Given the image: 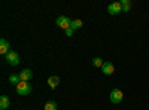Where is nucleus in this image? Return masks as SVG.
<instances>
[{"label": "nucleus", "mask_w": 149, "mask_h": 110, "mask_svg": "<svg viewBox=\"0 0 149 110\" xmlns=\"http://www.w3.org/2000/svg\"><path fill=\"white\" fill-rule=\"evenodd\" d=\"M5 58H6V63H8L9 66H12V67L18 66V64H19V61H21L19 54L15 52V51H9V52L5 55Z\"/></svg>", "instance_id": "nucleus-1"}, {"label": "nucleus", "mask_w": 149, "mask_h": 110, "mask_svg": "<svg viewBox=\"0 0 149 110\" xmlns=\"http://www.w3.org/2000/svg\"><path fill=\"white\" fill-rule=\"evenodd\" d=\"M122 98H124V92L118 88H113L109 94V100H110L112 104H119L122 101Z\"/></svg>", "instance_id": "nucleus-2"}, {"label": "nucleus", "mask_w": 149, "mask_h": 110, "mask_svg": "<svg viewBox=\"0 0 149 110\" xmlns=\"http://www.w3.org/2000/svg\"><path fill=\"white\" fill-rule=\"evenodd\" d=\"M17 94L18 95H30L31 94V85L29 82H21L17 85Z\"/></svg>", "instance_id": "nucleus-3"}, {"label": "nucleus", "mask_w": 149, "mask_h": 110, "mask_svg": "<svg viewBox=\"0 0 149 110\" xmlns=\"http://www.w3.org/2000/svg\"><path fill=\"white\" fill-rule=\"evenodd\" d=\"M70 22H72V19H70L69 17H66V15H60V17L57 18V21H55L57 27L63 28V30H67V28H70Z\"/></svg>", "instance_id": "nucleus-4"}, {"label": "nucleus", "mask_w": 149, "mask_h": 110, "mask_svg": "<svg viewBox=\"0 0 149 110\" xmlns=\"http://www.w3.org/2000/svg\"><path fill=\"white\" fill-rule=\"evenodd\" d=\"M107 12L110 15H119L122 12V6H121V2H113L107 6Z\"/></svg>", "instance_id": "nucleus-5"}, {"label": "nucleus", "mask_w": 149, "mask_h": 110, "mask_svg": "<svg viewBox=\"0 0 149 110\" xmlns=\"http://www.w3.org/2000/svg\"><path fill=\"white\" fill-rule=\"evenodd\" d=\"M113 71H115V66L113 63H110V61H104L103 66H102V73L104 76H110V75H113Z\"/></svg>", "instance_id": "nucleus-6"}, {"label": "nucleus", "mask_w": 149, "mask_h": 110, "mask_svg": "<svg viewBox=\"0 0 149 110\" xmlns=\"http://www.w3.org/2000/svg\"><path fill=\"white\" fill-rule=\"evenodd\" d=\"M18 75H19L21 82H30V80H31V77H33V71H31L30 68H24L22 71H19V73H18Z\"/></svg>", "instance_id": "nucleus-7"}, {"label": "nucleus", "mask_w": 149, "mask_h": 110, "mask_svg": "<svg viewBox=\"0 0 149 110\" xmlns=\"http://www.w3.org/2000/svg\"><path fill=\"white\" fill-rule=\"evenodd\" d=\"M9 51H12V49H10V45H9V42H8L5 37H2V39H0V54L6 55Z\"/></svg>", "instance_id": "nucleus-8"}, {"label": "nucleus", "mask_w": 149, "mask_h": 110, "mask_svg": "<svg viewBox=\"0 0 149 110\" xmlns=\"http://www.w3.org/2000/svg\"><path fill=\"white\" fill-rule=\"evenodd\" d=\"M0 107L3 110H8V107H10V100L8 95H2L0 97Z\"/></svg>", "instance_id": "nucleus-9"}, {"label": "nucleus", "mask_w": 149, "mask_h": 110, "mask_svg": "<svg viewBox=\"0 0 149 110\" xmlns=\"http://www.w3.org/2000/svg\"><path fill=\"white\" fill-rule=\"evenodd\" d=\"M58 83H60V77L58 76H51L48 79V85H49V88H51V89H55L58 86Z\"/></svg>", "instance_id": "nucleus-10"}, {"label": "nucleus", "mask_w": 149, "mask_h": 110, "mask_svg": "<svg viewBox=\"0 0 149 110\" xmlns=\"http://www.w3.org/2000/svg\"><path fill=\"white\" fill-rule=\"evenodd\" d=\"M70 28H72V30L82 28V21H81V19H72V22H70Z\"/></svg>", "instance_id": "nucleus-11"}, {"label": "nucleus", "mask_w": 149, "mask_h": 110, "mask_svg": "<svg viewBox=\"0 0 149 110\" xmlns=\"http://www.w3.org/2000/svg\"><path fill=\"white\" fill-rule=\"evenodd\" d=\"M121 6H122V12H130L131 2H130V0H121Z\"/></svg>", "instance_id": "nucleus-12"}, {"label": "nucleus", "mask_w": 149, "mask_h": 110, "mask_svg": "<svg viewBox=\"0 0 149 110\" xmlns=\"http://www.w3.org/2000/svg\"><path fill=\"white\" fill-rule=\"evenodd\" d=\"M9 83H12V85H15V86H17L18 83H21L19 75H15V73H14V75H10V76H9Z\"/></svg>", "instance_id": "nucleus-13"}, {"label": "nucleus", "mask_w": 149, "mask_h": 110, "mask_svg": "<svg viewBox=\"0 0 149 110\" xmlns=\"http://www.w3.org/2000/svg\"><path fill=\"white\" fill-rule=\"evenodd\" d=\"M58 107H57V103L55 101H48L46 104H45V110H57Z\"/></svg>", "instance_id": "nucleus-14"}, {"label": "nucleus", "mask_w": 149, "mask_h": 110, "mask_svg": "<svg viewBox=\"0 0 149 110\" xmlns=\"http://www.w3.org/2000/svg\"><path fill=\"white\" fill-rule=\"evenodd\" d=\"M93 66H94V67H100V68H102V66H103V59H102L100 57H95V58L93 59Z\"/></svg>", "instance_id": "nucleus-15"}, {"label": "nucleus", "mask_w": 149, "mask_h": 110, "mask_svg": "<svg viewBox=\"0 0 149 110\" xmlns=\"http://www.w3.org/2000/svg\"><path fill=\"white\" fill-rule=\"evenodd\" d=\"M66 31V36H69V37H72V36H73V31L74 30H72V28H67V30H64Z\"/></svg>", "instance_id": "nucleus-16"}, {"label": "nucleus", "mask_w": 149, "mask_h": 110, "mask_svg": "<svg viewBox=\"0 0 149 110\" xmlns=\"http://www.w3.org/2000/svg\"><path fill=\"white\" fill-rule=\"evenodd\" d=\"M2 110H3V109H2Z\"/></svg>", "instance_id": "nucleus-17"}]
</instances>
